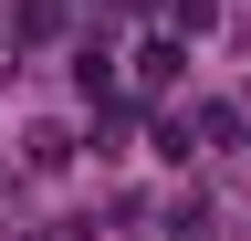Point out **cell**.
<instances>
[{
  "label": "cell",
  "instance_id": "obj_1",
  "mask_svg": "<svg viewBox=\"0 0 251 241\" xmlns=\"http://www.w3.org/2000/svg\"><path fill=\"white\" fill-rule=\"evenodd\" d=\"M168 32H209V0H168Z\"/></svg>",
  "mask_w": 251,
  "mask_h": 241
}]
</instances>
